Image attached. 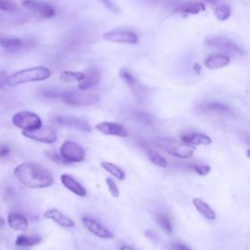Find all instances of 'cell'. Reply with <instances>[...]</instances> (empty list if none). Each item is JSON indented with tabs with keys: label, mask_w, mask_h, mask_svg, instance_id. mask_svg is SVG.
<instances>
[{
	"label": "cell",
	"mask_w": 250,
	"mask_h": 250,
	"mask_svg": "<svg viewBox=\"0 0 250 250\" xmlns=\"http://www.w3.org/2000/svg\"><path fill=\"white\" fill-rule=\"evenodd\" d=\"M105 185L108 188V191L109 193L113 196V197H118L119 196V189H118V187L117 185L115 184V182L110 179V178H106L105 179Z\"/></svg>",
	"instance_id": "32"
},
{
	"label": "cell",
	"mask_w": 250,
	"mask_h": 250,
	"mask_svg": "<svg viewBox=\"0 0 250 250\" xmlns=\"http://www.w3.org/2000/svg\"><path fill=\"white\" fill-rule=\"evenodd\" d=\"M103 2V4L110 11L112 12H116L117 11V7L115 6V4L111 1V0H101Z\"/></svg>",
	"instance_id": "36"
},
{
	"label": "cell",
	"mask_w": 250,
	"mask_h": 250,
	"mask_svg": "<svg viewBox=\"0 0 250 250\" xmlns=\"http://www.w3.org/2000/svg\"><path fill=\"white\" fill-rule=\"evenodd\" d=\"M103 38L106 41L122 44H136L138 42L137 34L128 29H114L104 33Z\"/></svg>",
	"instance_id": "9"
},
{
	"label": "cell",
	"mask_w": 250,
	"mask_h": 250,
	"mask_svg": "<svg viewBox=\"0 0 250 250\" xmlns=\"http://www.w3.org/2000/svg\"><path fill=\"white\" fill-rule=\"evenodd\" d=\"M41 242V237L39 236H28L21 234L16 239V245L19 247H32Z\"/></svg>",
	"instance_id": "26"
},
{
	"label": "cell",
	"mask_w": 250,
	"mask_h": 250,
	"mask_svg": "<svg viewBox=\"0 0 250 250\" xmlns=\"http://www.w3.org/2000/svg\"><path fill=\"white\" fill-rule=\"evenodd\" d=\"M181 141L191 146H208L212 143L211 138L202 133H191V134L184 135L181 137Z\"/></svg>",
	"instance_id": "20"
},
{
	"label": "cell",
	"mask_w": 250,
	"mask_h": 250,
	"mask_svg": "<svg viewBox=\"0 0 250 250\" xmlns=\"http://www.w3.org/2000/svg\"><path fill=\"white\" fill-rule=\"evenodd\" d=\"M82 223L90 232H92L93 234H95L96 236H98L100 238L112 239L114 237L113 233L108 229H106L102 224H100L98 221H96L90 217H83Z\"/></svg>",
	"instance_id": "13"
},
{
	"label": "cell",
	"mask_w": 250,
	"mask_h": 250,
	"mask_svg": "<svg viewBox=\"0 0 250 250\" xmlns=\"http://www.w3.org/2000/svg\"><path fill=\"white\" fill-rule=\"evenodd\" d=\"M173 9L184 15H196L205 10V6L201 2L187 1V2H176L173 5Z\"/></svg>",
	"instance_id": "16"
},
{
	"label": "cell",
	"mask_w": 250,
	"mask_h": 250,
	"mask_svg": "<svg viewBox=\"0 0 250 250\" xmlns=\"http://www.w3.org/2000/svg\"><path fill=\"white\" fill-rule=\"evenodd\" d=\"M8 224L15 230H25L28 227L27 219L20 213H10L8 215Z\"/></svg>",
	"instance_id": "21"
},
{
	"label": "cell",
	"mask_w": 250,
	"mask_h": 250,
	"mask_svg": "<svg viewBox=\"0 0 250 250\" xmlns=\"http://www.w3.org/2000/svg\"><path fill=\"white\" fill-rule=\"evenodd\" d=\"M135 118L140 121V122H143V123H151V117L148 113L145 112V111H137L135 112Z\"/></svg>",
	"instance_id": "33"
},
{
	"label": "cell",
	"mask_w": 250,
	"mask_h": 250,
	"mask_svg": "<svg viewBox=\"0 0 250 250\" xmlns=\"http://www.w3.org/2000/svg\"><path fill=\"white\" fill-rule=\"evenodd\" d=\"M84 76V72L63 70L60 74V79L64 82H79Z\"/></svg>",
	"instance_id": "28"
},
{
	"label": "cell",
	"mask_w": 250,
	"mask_h": 250,
	"mask_svg": "<svg viewBox=\"0 0 250 250\" xmlns=\"http://www.w3.org/2000/svg\"><path fill=\"white\" fill-rule=\"evenodd\" d=\"M101 166L104 170H105L106 172H108L110 175H112L113 177H115L117 180H124L125 179V173L124 171L119 168L118 166H116L115 164L113 163H110V162H107V161H103L101 163Z\"/></svg>",
	"instance_id": "25"
},
{
	"label": "cell",
	"mask_w": 250,
	"mask_h": 250,
	"mask_svg": "<svg viewBox=\"0 0 250 250\" xmlns=\"http://www.w3.org/2000/svg\"><path fill=\"white\" fill-rule=\"evenodd\" d=\"M61 181H62V184L63 185V187L66 188L68 190H70L72 193H74L78 196H81V197L86 196L87 191H86L85 188L70 175L62 174L61 176Z\"/></svg>",
	"instance_id": "18"
},
{
	"label": "cell",
	"mask_w": 250,
	"mask_h": 250,
	"mask_svg": "<svg viewBox=\"0 0 250 250\" xmlns=\"http://www.w3.org/2000/svg\"><path fill=\"white\" fill-rule=\"evenodd\" d=\"M62 101L69 105H92L99 102V96L95 93L83 90H67L62 93Z\"/></svg>",
	"instance_id": "4"
},
{
	"label": "cell",
	"mask_w": 250,
	"mask_h": 250,
	"mask_svg": "<svg viewBox=\"0 0 250 250\" xmlns=\"http://www.w3.org/2000/svg\"><path fill=\"white\" fill-rule=\"evenodd\" d=\"M192 203L195 206L196 210L207 220L214 221L216 219L215 211L201 198H193Z\"/></svg>",
	"instance_id": "22"
},
{
	"label": "cell",
	"mask_w": 250,
	"mask_h": 250,
	"mask_svg": "<svg viewBox=\"0 0 250 250\" xmlns=\"http://www.w3.org/2000/svg\"><path fill=\"white\" fill-rule=\"evenodd\" d=\"M95 129L99 132H101L104 135L107 136H115L120 138L127 137L128 133L126 129L119 123L115 122H109V121H103L98 124H96Z\"/></svg>",
	"instance_id": "14"
},
{
	"label": "cell",
	"mask_w": 250,
	"mask_h": 250,
	"mask_svg": "<svg viewBox=\"0 0 250 250\" xmlns=\"http://www.w3.org/2000/svg\"><path fill=\"white\" fill-rule=\"evenodd\" d=\"M11 152L10 147L5 144H0V158H4Z\"/></svg>",
	"instance_id": "35"
},
{
	"label": "cell",
	"mask_w": 250,
	"mask_h": 250,
	"mask_svg": "<svg viewBox=\"0 0 250 250\" xmlns=\"http://www.w3.org/2000/svg\"><path fill=\"white\" fill-rule=\"evenodd\" d=\"M154 143L158 147L178 158H189L194 152V146L171 138H157Z\"/></svg>",
	"instance_id": "3"
},
{
	"label": "cell",
	"mask_w": 250,
	"mask_h": 250,
	"mask_svg": "<svg viewBox=\"0 0 250 250\" xmlns=\"http://www.w3.org/2000/svg\"><path fill=\"white\" fill-rule=\"evenodd\" d=\"M229 57L225 54H212L205 58L204 65L209 69H219L229 63Z\"/></svg>",
	"instance_id": "19"
},
{
	"label": "cell",
	"mask_w": 250,
	"mask_h": 250,
	"mask_svg": "<svg viewBox=\"0 0 250 250\" xmlns=\"http://www.w3.org/2000/svg\"><path fill=\"white\" fill-rule=\"evenodd\" d=\"M193 169H194V171L198 174V175H200V176H206L209 172H210V170H211V168H210V166H208V165H200V164H196V165H194L193 166Z\"/></svg>",
	"instance_id": "34"
},
{
	"label": "cell",
	"mask_w": 250,
	"mask_h": 250,
	"mask_svg": "<svg viewBox=\"0 0 250 250\" xmlns=\"http://www.w3.org/2000/svg\"><path fill=\"white\" fill-rule=\"evenodd\" d=\"M119 250H137V249H135L133 247H130V246H122Z\"/></svg>",
	"instance_id": "39"
},
{
	"label": "cell",
	"mask_w": 250,
	"mask_h": 250,
	"mask_svg": "<svg viewBox=\"0 0 250 250\" xmlns=\"http://www.w3.org/2000/svg\"><path fill=\"white\" fill-rule=\"evenodd\" d=\"M204 1H206V2H208V3H211V4H214V3H216L218 0H204Z\"/></svg>",
	"instance_id": "41"
},
{
	"label": "cell",
	"mask_w": 250,
	"mask_h": 250,
	"mask_svg": "<svg viewBox=\"0 0 250 250\" xmlns=\"http://www.w3.org/2000/svg\"><path fill=\"white\" fill-rule=\"evenodd\" d=\"M201 109L207 112H215V113H223L229 114L231 113V109L225 104L220 102H209L201 105Z\"/></svg>",
	"instance_id": "23"
},
{
	"label": "cell",
	"mask_w": 250,
	"mask_h": 250,
	"mask_svg": "<svg viewBox=\"0 0 250 250\" xmlns=\"http://www.w3.org/2000/svg\"><path fill=\"white\" fill-rule=\"evenodd\" d=\"M154 218H155V221L157 223V225L168 234L172 233L173 231V225H172V222L170 220V218L165 215V214H162V213H156L154 215Z\"/></svg>",
	"instance_id": "27"
},
{
	"label": "cell",
	"mask_w": 250,
	"mask_h": 250,
	"mask_svg": "<svg viewBox=\"0 0 250 250\" xmlns=\"http://www.w3.org/2000/svg\"><path fill=\"white\" fill-rule=\"evenodd\" d=\"M60 155L65 162H80L85 158V150L79 144L65 141L60 147Z\"/></svg>",
	"instance_id": "7"
},
{
	"label": "cell",
	"mask_w": 250,
	"mask_h": 250,
	"mask_svg": "<svg viewBox=\"0 0 250 250\" xmlns=\"http://www.w3.org/2000/svg\"><path fill=\"white\" fill-rule=\"evenodd\" d=\"M12 123L22 131L36 130L42 126L39 115L29 110H21L15 113L12 117Z\"/></svg>",
	"instance_id": "5"
},
{
	"label": "cell",
	"mask_w": 250,
	"mask_h": 250,
	"mask_svg": "<svg viewBox=\"0 0 250 250\" xmlns=\"http://www.w3.org/2000/svg\"><path fill=\"white\" fill-rule=\"evenodd\" d=\"M120 78L127 84V86L131 89L133 94L136 96L138 100L145 99L146 95V88L140 81V79L127 67H122L119 70Z\"/></svg>",
	"instance_id": "6"
},
{
	"label": "cell",
	"mask_w": 250,
	"mask_h": 250,
	"mask_svg": "<svg viewBox=\"0 0 250 250\" xmlns=\"http://www.w3.org/2000/svg\"><path fill=\"white\" fill-rule=\"evenodd\" d=\"M0 10L4 12H15L18 10V5L13 0H0Z\"/></svg>",
	"instance_id": "31"
},
{
	"label": "cell",
	"mask_w": 250,
	"mask_h": 250,
	"mask_svg": "<svg viewBox=\"0 0 250 250\" xmlns=\"http://www.w3.org/2000/svg\"><path fill=\"white\" fill-rule=\"evenodd\" d=\"M14 175L22 186L30 188H45L54 184L51 172L36 163L24 162L18 165Z\"/></svg>",
	"instance_id": "1"
},
{
	"label": "cell",
	"mask_w": 250,
	"mask_h": 250,
	"mask_svg": "<svg viewBox=\"0 0 250 250\" xmlns=\"http://www.w3.org/2000/svg\"><path fill=\"white\" fill-rule=\"evenodd\" d=\"M102 75L100 70H98L95 67L89 68L84 72L83 78L78 82V89L87 91L95 86H97L101 81Z\"/></svg>",
	"instance_id": "15"
},
{
	"label": "cell",
	"mask_w": 250,
	"mask_h": 250,
	"mask_svg": "<svg viewBox=\"0 0 250 250\" xmlns=\"http://www.w3.org/2000/svg\"><path fill=\"white\" fill-rule=\"evenodd\" d=\"M53 120L56 124L63 127H70L83 132L91 131V126L89 125V123L80 117L69 115H56L53 117Z\"/></svg>",
	"instance_id": "11"
},
{
	"label": "cell",
	"mask_w": 250,
	"mask_h": 250,
	"mask_svg": "<svg viewBox=\"0 0 250 250\" xmlns=\"http://www.w3.org/2000/svg\"><path fill=\"white\" fill-rule=\"evenodd\" d=\"M4 225H5V221H4V219L2 217H0V228L3 227Z\"/></svg>",
	"instance_id": "40"
},
{
	"label": "cell",
	"mask_w": 250,
	"mask_h": 250,
	"mask_svg": "<svg viewBox=\"0 0 250 250\" xmlns=\"http://www.w3.org/2000/svg\"><path fill=\"white\" fill-rule=\"evenodd\" d=\"M8 74L4 71H0V89L3 88L6 85Z\"/></svg>",
	"instance_id": "38"
},
{
	"label": "cell",
	"mask_w": 250,
	"mask_h": 250,
	"mask_svg": "<svg viewBox=\"0 0 250 250\" xmlns=\"http://www.w3.org/2000/svg\"><path fill=\"white\" fill-rule=\"evenodd\" d=\"M43 218L48 219V220H52L56 224H58L61 227H63V228H72V227H74V221L72 219H70L68 216H66L63 213H62L61 211H59L58 209L52 208V209L47 210L43 214Z\"/></svg>",
	"instance_id": "17"
},
{
	"label": "cell",
	"mask_w": 250,
	"mask_h": 250,
	"mask_svg": "<svg viewBox=\"0 0 250 250\" xmlns=\"http://www.w3.org/2000/svg\"><path fill=\"white\" fill-rule=\"evenodd\" d=\"M51 76V70L43 65L32 66L21 69L11 75H8L6 85L14 87L29 82H37L48 79Z\"/></svg>",
	"instance_id": "2"
},
{
	"label": "cell",
	"mask_w": 250,
	"mask_h": 250,
	"mask_svg": "<svg viewBox=\"0 0 250 250\" xmlns=\"http://www.w3.org/2000/svg\"><path fill=\"white\" fill-rule=\"evenodd\" d=\"M21 5L27 10L39 15L42 18L49 19L56 16L55 8L47 2L41 0H22Z\"/></svg>",
	"instance_id": "10"
},
{
	"label": "cell",
	"mask_w": 250,
	"mask_h": 250,
	"mask_svg": "<svg viewBox=\"0 0 250 250\" xmlns=\"http://www.w3.org/2000/svg\"><path fill=\"white\" fill-rule=\"evenodd\" d=\"M204 44L207 45L208 47L217 48V49H220L222 51L230 52V53L239 54V55L243 54V50L237 44H235L233 41H231V40H229L228 38H224V37H211V38L206 39Z\"/></svg>",
	"instance_id": "12"
},
{
	"label": "cell",
	"mask_w": 250,
	"mask_h": 250,
	"mask_svg": "<svg viewBox=\"0 0 250 250\" xmlns=\"http://www.w3.org/2000/svg\"><path fill=\"white\" fill-rule=\"evenodd\" d=\"M0 46L5 49L8 50L10 52H15L18 51L20 49H21L22 47H25V43L18 37H13V38H2L0 39Z\"/></svg>",
	"instance_id": "24"
},
{
	"label": "cell",
	"mask_w": 250,
	"mask_h": 250,
	"mask_svg": "<svg viewBox=\"0 0 250 250\" xmlns=\"http://www.w3.org/2000/svg\"><path fill=\"white\" fill-rule=\"evenodd\" d=\"M22 135L28 139L44 144H54L58 140L57 132L51 126H41L36 130L22 131Z\"/></svg>",
	"instance_id": "8"
},
{
	"label": "cell",
	"mask_w": 250,
	"mask_h": 250,
	"mask_svg": "<svg viewBox=\"0 0 250 250\" xmlns=\"http://www.w3.org/2000/svg\"><path fill=\"white\" fill-rule=\"evenodd\" d=\"M171 250H191L188 245L184 244V243H174L171 247Z\"/></svg>",
	"instance_id": "37"
},
{
	"label": "cell",
	"mask_w": 250,
	"mask_h": 250,
	"mask_svg": "<svg viewBox=\"0 0 250 250\" xmlns=\"http://www.w3.org/2000/svg\"><path fill=\"white\" fill-rule=\"evenodd\" d=\"M147 155H148V158L150 160V162L160 168H166L168 166V163H167V160L161 156L160 154H158L157 152H154V151H148L147 152Z\"/></svg>",
	"instance_id": "30"
},
{
	"label": "cell",
	"mask_w": 250,
	"mask_h": 250,
	"mask_svg": "<svg viewBox=\"0 0 250 250\" xmlns=\"http://www.w3.org/2000/svg\"><path fill=\"white\" fill-rule=\"evenodd\" d=\"M214 15L216 17L217 20L224 21L226 20H228L230 16V7L229 4H220L219 6H217L214 10Z\"/></svg>",
	"instance_id": "29"
}]
</instances>
